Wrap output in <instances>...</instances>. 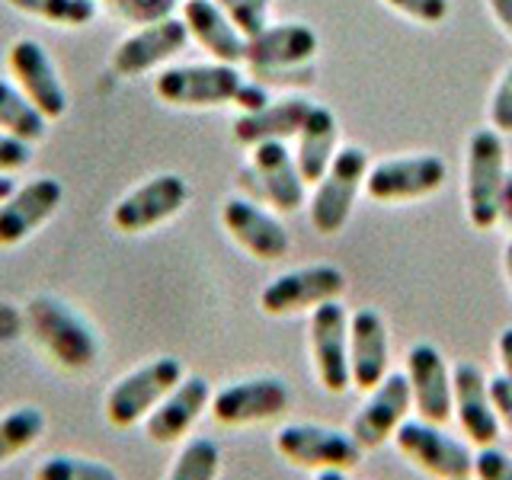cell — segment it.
Segmentation results:
<instances>
[{
	"label": "cell",
	"mask_w": 512,
	"mask_h": 480,
	"mask_svg": "<svg viewBox=\"0 0 512 480\" xmlns=\"http://www.w3.org/2000/svg\"><path fill=\"white\" fill-rule=\"evenodd\" d=\"M320 39L308 23H269L247 39L244 64L260 84H311Z\"/></svg>",
	"instance_id": "cell-1"
},
{
	"label": "cell",
	"mask_w": 512,
	"mask_h": 480,
	"mask_svg": "<svg viewBox=\"0 0 512 480\" xmlns=\"http://www.w3.org/2000/svg\"><path fill=\"white\" fill-rule=\"evenodd\" d=\"M26 330L36 336L39 346L68 372H87L96 365L100 343L96 333L71 304L55 295H36L26 304Z\"/></svg>",
	"instance_id": "cell-2"
},
{
	"label": "cell",
	"mask_w": 512,
	"mask_h": 480,
	"mask_svg": "<svg viewBox=\"0 0 512 480\" xmlns=\"http://www.w3.org/2000/svg\"><path fill=\"white\" fill-rule=\"evenodd\" d=\"M506 183V144L493 128H477L464 151V212L474 231L500 224V196Z\"/></svg>",
	"instance_id": "cell-3"
},
{
	"label": "cell",
	"mask_w": 512,
	"mask_h": 480,
	"mask_svg": "<svg viewBox=\"0 0 512 480\" xmlns=\"http://www.w3.org/2000/svg\"><path fill=\"white\" fill-rule=\"evenodd\" d=\"M368 167H372V157H368V151L359 148V144L336 148L327 173L314 183V192L308 199V218L317 234L333 237L346 228L352 205H356L359 192L365 186Z\"/></svg>",
	"instance_id": "cell-4"
},
{
	"label": "cell",
	"mask_w": 512,
	"mask_h": 480,
	"mask_svg": "<svg viewBox=\"0 0 512 480\" xmlns=\"http://www.w3.org/2000/svg\"><path fill=\"white\" fill-rule=\"evenodd\" d=\"M244 84L247 77L234 64H180V68H167L154 77V96L176 109L237 106Z\"/></svg>",
	"instance_id": "cell-5"
},
{
	"label": "cell",
	"mask_w": 512,
	"mask_h": 480,
	"mask_svg": "<svg viewBox=\"0 0 512 480\" xmlns=\"http://www.w3.org/2000/svg\"><path fill=\"white\" fill-rule=\"evenodd\" d=\"M244 186L253 202L272 205V212L292 215L308 202V183L301 180L295 154L285 148V141H263L250 148V164L240 170Z\"/></svg>",
	"instance_id": "cell-6"
},
{
	"label": "cell",
	"mask_w": 512,
	"mask_h": 480,
	"mask_svg": "<svg viewBox=\"0 0 512 480\" xmlns=\"http://www.w3.org/2000/svg\"><path fill=\"white\" fill-rule=\"evenodd\" d=\"M183 378H186L183 362L176 359V356H157L151 362L138 365L135 372L122 375L116 384H112V391L106 394V404H103L106 420L116 429H132Z\"/></svg>",
	"instance_id": "cell-7"
},
{
	"label": "cell",
	"mask_w": 512,
	"mask_h": 480,
	"mask_svg": "<svg viewBox=\"0 0 512 480\" xmlns=\"http://www.w3.org/2000/svg\"><path fill=\"white\" fill-rule=\"evenodd\" d=\"M448 180V164L439 154H404L368 167L365 196L381 205H400L426 199Z\"/></svg>",
	"instance_id": "cell-8"
},
{
	"label": "cell",
	"mask_w": 512,
	"mask_h": 480,
	"mask_svg": "<svg viewBox=\"0 0 512 480\" xmlns=\"http://www.w3.org/2000/svg\"><path fill=\"white\" fill-rule=\"evenodd\" d=\"M276 452L304 471H352L362 461V445L343 429L317 423H288L276 432Z\"/></svg>",
	"instance_id": "cell-9"
},
{
	"label": "cell",
	"mask_w": 512,
	"mask_h": 480,
	"mask_svg": "<svg viewBox=\"0 0 512 480\" xmlns=\"http://www.w3.org/2000/svg\"><path fill=\"white\" fill-rule=\"evenodd\" d=\"M394 445L413 468H420L439 480H458L474 474V448L468 442L448 436L439 423L404 420L394 432Z\"/></svg>",
	"instance_id": "cell-10"
},
{
	"label": "cell",
	"mask_w": 512,
	"mask_h": 480,
	"mask_svg": "<svg viewBox=\"0 0 512 480\" xmlns=\"http://www.w3.org/2000/svg\"><path fill=\"white\" fill-rule=\"evenodd\" d=\"M346 292V272L333 263H314L272 279L260 292V308L269 317L314 311L324 301H340Z\"/></svg>",
	"instance_id": "cell-11"
},
{
	"label": "cell",
	"mask_w": 512,
	"mask_h": 480,
	"mask_svg": "<svg viewBox=\"0 0 512 480\" xmlns=\"http://www.w3.org/2000/svg\"><path fill=\"white\" fill-rule=\"evenodd\" d=\"M311 362L320 388L327 394H346L352 388L349 375V311L340 301H324L308 320Z\"/></svg>",
	"instance_id": "cell-12"
},
{
	"label": "cell",
	"mask_w": 512,
	"mask_h": 480,
	"mask_svg": "<svg viewBox=\"0 0 512 480\" xmlns=\"http://www.w3.org/2000/svg\"><path fill=\"white\" fill-rule=\"evenodd\" d=\"M189 196L192 189L180 173H157L116 202V208H112V228L122 234H148L173 215H180Z\"/></svg>",
	"instance_id": "cell-13"
},
{
	"label": "cell",
	"mask_w": 512,
	"mask_h": 480,
	"mask_svg": "<svg viewBox=\"0 0 512 480\" xmlns=\"http://www.w3.org/2000/svg\"><path fill=\"white\" fill-rule=\"evenodd\" d=\"M292 404V388L279 375H253L212 394V416L221 426H253L276 420Z\"/></svg>",
	"instance_id": "cell-14"
},
{
	"label": "cell",
	"mask_w": 512,
	"mask_h": 480,
	"mask_svg": "<svg viewBox=\"0 0 512 480\" xmlns=\"http://www.w3.org/2000/svg\"><path fill=\"white\" fill-rule=\"evenodd\" d=\"M221 224L234 244L260 263H276L292 250L285 224L247 196H231L221 202Z\"/></svg>",
	"instance_id": "cell-15"
},
{
	"label": "cell",
	"mask_w": 512,
	"mask_h": 480,
	"mask_svg": "<svg viewBox=\"0 0 512 480\" xmlns=\"http://www.w3.org/2000/svg\"><path fill=\"white\" fill-rule=\"evenodd\" d=\"M13 84L23 90L26 100L52 122L68 112V93L58 77V68L48 58L45 45L36 39H16L7 52Z\"/></svg>",
	"instance_id": "cell-16"
},
{
	"label": "cell",
	"mask_w": 512,
	"mask_h": 480,
	"mask_svg": "<svg viewBox=\"0 0 512 480\" xmlns=\"http://www.w3.org/2000/svg\"><path fill=\"white\" fill-rule=\"evenodd\" d=\"M413 410L410 381L400 372H388L381 378L378 388L368 391L365 404L356 410L349 423V436L365 448H381L388 439H394L397 426L407 420Z\"/></svg>",
	"instance_id": "cell-17"
},
{
	"label": "cell",
	"mask_w": 512,
	"mask_h": 480,
	"mask_svg": "<svg viewBox=\"0 0 512 480\" xmlns=\"http://www.w3.org/2000/svg\"><path fill=\"white\" fill-rule=\"evenodd\" d=\"M407 381H410V397L413 410L420 413L426 423H448L452 420V368H448L439 346L426 340L413 343L407 352Z\"/></svg>",
	"instance_id": "cell-18"
},
{
	"label": "cell",
	"mask_w": 512,
	"mask_h": 480,
	"mask_svg": "<svg viewBox=\"0 0 512 480\" xmlns=\"http://www.w3.org/2000/svg\"><path fill=\"white\" fill-rule=\"evenodd\" d=\"M186 42H189V29L176 16L141 26L116 45V52H112V71L119 77H141L160 68L173 55H180Z\"/></svg>",
	"instance_id": "cell-19"
},
{
	"label": "cell",
	"mask_w": 512,
	"mask_h": 480,
	"mask_svg": "<svg viewBox=\"0 0 512 480\" xmlns=\"http://www.w3.org/2000/svg\"><path fill=\"white\" fill-rule=\"evenodd\" d=\"M64 202V186L52 176L29 180L0 202V247L23 244L29 234H36L42 224L58 212Z\"/></svg>",
	"instance_id": "cell-20"
},
{
	"label": "cell",
	"mask_w": 512,
	"mask_h": 480,
	"mask_svg": "<svg viewBox=\"0 0 512 480\" xmlns=\"http://www.w3.org/2000/svg\"><path fill=\"white\" fill-rule=\"evenodd\" d=\"M452 407H455L461 432L477 448L496 445L503 426H500V416H496V410H493L487 375L480 372V365L458 362L452 368Z\"/></svg>",
	"instance_id": "cell-21"
},
{
	"label": "cell",
	"mask_w": 512,
	"mask_h": 480,
	"mask_svg": "<svg viewBox=\"0 0 512 480\" xmlns=\"http://www.w3.org/2000/svg\"><path fill=\"white\" fill-rule=\"evenodd\" d=\"M391 362V336L388 324L375 308H359L349 314V375L352 388L372 391L388 375Z\"/></svg>",
	"instance_id": "cell-22"
},
{
	"label": "cell",
	"mask_w": 512,
	"mask_h": 480,
	"mask_svg": "<svg viewBox=\"0 0 512 480\" xmlns=\"http://www.w3.org/2000/svg\"><path fill=\"white\" fill-rule=\"evenodd\" d=\"M212 404V384L202 375H186L160 404L144 416V432L157 445L180 442Z\"/></svg>",
	"instance_id": "cell-23"
},
{
	"label": "cell",
	"mask_w": 512,
	"mask_h": 480,
	"mask_svg": "<svg viewBox=\"0 0 512 480\" xmlns=\"http://www.w3.org/2000/svg\"><path fill=\"white\" fill-rule=\"evenodd\" d=\"M311 106L314 103L308 96H279V100H269L256 112H240L231 125V135L240 148H256L263 141H288L298 135Z\"/></svg>",
	"instance_id": "cell-24"
},
{
	"label": "cell",
	"mask_w": 512,
	"mask_h": 480,
	"mask_svg": "<svg viewBox=\"0 0 512 480\" xmlns=\"http://www.w3.org/2000/svg\"><path fill=\"white\" fill-rule=\"evenodd\" d=\"M183 23L189 29V39H196L212 55V61L234 64V68L244 64L247 39L240 36V29L228 20V13L215 0H186Z\"/></svg>",
	"instance_id": "cell-25"
},
{
	"label": "cell",
	"mask_w": 512,
	"mask_h": 480,
	"mask_svg": "<svg viewBox=\"0 0 512 480\" xmlns=\"http://www.w3.org/2000/svg\"><path fill=\"white\" fill-rule=\"evenodd\" d=\"M295 138H298V148H295L298 173L304 183L314 186L320 176L327 173L336 148H340V125H336L333 109L314 103Z\"/></svg>",
	"instance_id": "cell-26"
},
{
	"label": "cell",
	"mask_w": 512,
	"mask_h": 480,
	"mask_svg": "<svg viewBox=\"0 0 512 480\" xmlns=\"http://www.w3.org/2000/svg\"><path fill=\"white\" fill-rule=\"evenodd\" d=\"M0 132L29 144L42 141L48 132V119L26 100L20 87L4 77H0Z\"/></svg>",
	"instance_id": "cell-27"
},
{
	"label": "cell",
	"mask_w": 512,
	"mask_h": 480,
	"mask_svg": "<svg viewBox=\"0 0 512 480\" xmlns=\"http://www.w3.org/2000/svg\"><path fill=\"white\" fill-rule=\"evenodd\" d=\"M45 432V416L39 407H16L0 416V464L23 455Z\"/></svg>",
	"instance_id": "cell-28"
},
{
	"label": "cell",
	"mask_w": 512,
	"mask_h": 480,
	"mask_svg": "<svg viewBox=\"0 0 512 480\" xmlns=\"http://www.w3.org/2000/svg\"><path fill=\"white\" fill-rule=\"evenodd\" d=\"M13 10L36 16L52 26H90L96 20V0H7Z\"/></svg>",
	"instance_id": "cell-29"
},
{
	"label": "cell",
	"mask_w": 512,
	"mask_h": 480,
	"mask_svg": "<svg viewBox=\"0 0 512 480\" xmlns=\"http://www.w3.org/2000/svg\"><path fill=\"white\" fill-rule=\"evenodd\" d=\"M218 471H221L218 442L199 436V439H189L180 448L167 480H218Z\"/></svg>",
	"instance_id": "cell-30"
},
{
	"label": "cell",
	"mask_w": 512,
	"mask_h": 480,
	"mask_svg": "<svg viewBox=\"0 0 512 480\" xmlns=\"http://www.w3.org/2000/svg\"><path fill=\"white\" fill-rule=\"evenodd\" d=\"M32 480H119V474L109 464L96 458H80V455H48Z\"/></svg>",
	"instance_id": "cell-31"
},
{
	"label": "cell",
	"mask_w": 512,
	"mask_h": 480,
	"mask_svg": "<svg viewBox=\"0 0 512 480\" xmlns=\"http://www.w3.org/2000/svg\"><path fill=\"white\" fill-rule=\"evenodd\" d=\"M215 4L228 13V20L240 29L244 39H253L256 32H263L269 26L272 0H215Z\"/></svg>",
	"instance_id": "cell-32"
},
{
	"label": "cell",
	"mask_w": 512,
	"mask_h": 480,
	"mask_svg": "<svg viewBox=\"0 0 512 480\" xmlns=\"http://www.w3.org/2000/svg\"><path fill=\"white\" fill-rule=\"evenodd\" d=\"M112 7H116V13L128 23L151 26L160 20H170L173 10L180 7V0H116Z\"/></svg>",
	"instance_id": "cell-33"
},
{
	"label": "cell",
	"mask_w": 512,
	"mask_h": 480,
	"mask_svg": "<svg viewBox=\"0 0 512 480\" xmlns=\"http://www.w3.org/2000/svg\"><path fill=\"white\" fill-rule=\"evenodd\" d=\"M487 119L490 128L500 135H512V64L500 74L496 87L490 93V103H487Z\"/></svg>",
	"instance_id": "cell-34"
},
{
	"label": "cell",
	"mask_w": 512,
	"mask_h": 480,
	"mask_svg": "<svg viewBox=\"0 0 512 480\" xmlns=\"http://www.w3.org/2000/svg\"><path fill=\"white\" fill-rule=\"evenodd\" d=\"M384 4L423 26H439L452 13V0H384Z\"/></svg>",
	"instance_id": "cell-35"
},
{
	"label": "cell",
	"mask_w": 512,
	"mask_h": 480,
	"mask_svg": "<svg viewBox=\"0 0 512 480\" xmlns=\"http://www.w3.org/2000/svg\"><path fill=\"white\" fill-rule=\"evenodd\" d=\"M474 480H512V455L496 445H484L474 452Z\"/></svg>",
	"instance_id": "cell-36"
},
{
	"label": "cell",
	"mask_w": 512,
	"mask_h": 480,
	"mask_svg": "<svg viewBox=\"0 0 512 480\" xmlns=\"http://www.w3.org/2000/svg\"><path fill=\"white\" fill-rule=\"evenodd\" d=\"M32 160V144L20 141L7 132H0V176H10V173H20L29 167Z\"/></svg>",
	"instance_id": "cell-37"
},
{
	"label": "cell",
	"mask_w": 512,
	"mask_h": 480,
	"mask_svg": "<svg viewBox=\"0 0 512 480\" xmlns=\"http://www.w3.org/2000/svg\"><path fill=\"white\" fill-rule=\"evenodd\" d=\"M487 388H490L493 410H496V416H500V426L512 436V378L496 372L493 378H487Z\"/></svg>",
	"instance_id": "cell-38"
},
{
	"label": "cell",
	"mask_w": 512,
	"mask_h": 480,
	"mask_svg": "<svg viewBox=\"0 0 512 480\" xmlns=\"http://www.w3.org/2000/svg\"><path fill=\"white\" fill-rule=\"evenodd\" d=\"M487 7L493 13L496 26H500L506 36L512 39V0H487Z\"/></svg>",
	"instance_id": "cell-39"
},
{
	"label": "cell",
	"mask_w": 512,
	"mask_h": 480,
	"mask_svg": "<svg viewBox=\"0 0 512 480\" xmlns=\"http://www.w3.org/2000/svg\"><path fill=\"white\" fill-rule=\"evenodd\" d=\"M496 356H500V372L512 378V327L496 336Z\"/></svg>",
	"instance_id": "cell-40"
},
{
	"label": "cell",
	"mask_w": 512,
	"mask_h": 480,
	"mask_svg": "<svg viewBox=\"0 0 512 480\" xmlns=\"http://www.w3.org/2000/svg\"><path fill=\"white\" fill-rule=\"evenodd\" d=\"M500 221H506L512 228V173H506L503 196H500Z\"/></svg>",
	"instance_id": "cell-41"
},
{
	"label": "cell",
	"mask_w": 512,
	"mask_h": 480,
	"mask_svg": "<svg viewBox=\"0 0 512 480\" xmlns=\"http://www.w3.org/2000/svg\"><path fill=\"white\" fill-rule=\"evenodd\" d=\"M503 272H506L509 288H512V237L506 240V247H503Z\"/></svg>",
	"instance_id": "cell-42"
},
{
	"label": "cell",
	"mask_w": 512,
	"mask_h": 480,
	"mask_svg": "<svg viewBox=\"0 0 512 480\" xmlns=\"http://www.w3.org/2000/svg\"><path fill=\"white\" fill-rule=\"evenodd\" d=\"M314 480H349L346 471H317Z\"/></svg>",
	"instance_id": "cell-43"
},
{
	"label": "cell",
	"mask_w": 512,
	"mask_h": 480,
	"mask_svg": "<svg viewBox=\"0 0 512 480\" xmlns=\"http://www.w3.org/2000/svg\"><path fill=\"white\" fill-rule=\"evenodd\" d=\"M458 480H474V477H458Z\"/></svg>",
	"instance_id": "cell-44"
},
{
	"label": "cell",
	"mask_w": 512,
	"mask_h": 480,
	"mask_svg": "<svg viewBox=\"0 0 512 480\" xmlns=\"http://www.w3.org/2000/svg\"><path fill=\"white\" fill-rule=\"evenodd\" d=\"M106 4H116V0H106Z\"/></svg>",
	"instance_id": "cell-45"
}]
</instances>
